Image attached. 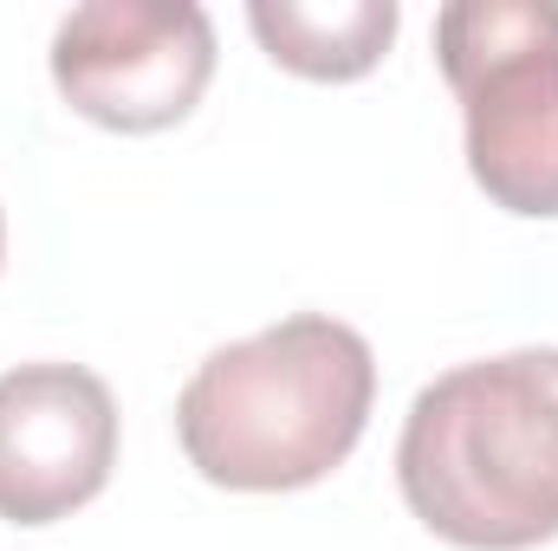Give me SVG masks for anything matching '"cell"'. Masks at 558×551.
<instances>
[{"mask_svg": "<svg viewBox=\"0 0 558 551\" xmlns=\"http://www.w3.org/2000/svg\"><path fill=\"white\" fill-rule=\"evenodd\" d=\"M403 500L461 551L558 539V351H507L435 377L397 441Z\"/></svg>", "mask_w": 558, "mask_h": 551, "instance_id": "cell-1", "label": "cell"}, {"mask_svg": "<svg viewBox=\"0 0 558 551\" xmlns=\"http://www.w3.org/2000/svg\"><path fill=\"white\" fill-rule=\"evenodd\" d=\"M371 403V344L325 311H299L241 344H221L189 377L175 434L202 480L228 493H292L344 467Z\"/></svg>", "mask_w": 558, "mask_h": 551, "instance_id": "cell-2", "label": "cell"}, {"mask_svg": "<svg viewBox=\"0 0 558 551\" xmlns=\"http://www.w3.org/2000/svg\"><path fill=\"white\" fill-rule=\"evenodd\" d=\"M435 59L487 201L558 221V0H454L435 13Z\"/></svg>", "mask_w": 558, "mask_h": 551, "instance_id": "cell-3", "label": "cell"}, {"mask_svg": "<svg viewBox=\"0 0 558 551\" xmlns=\"http://www.w3.org/2000/svg\"><path fill=\"white\" fill-rule=\"evenodd\" d=\"M215 78V26L195 0H92L52 33L59 98L105 131H169Z\"/></svg>", "mask_w": 558, "mask_h": 551, "instance_id": "cell-4", "label": "cell"}, {"mask_svg": "<svg viewBox=\"0 0 558 551\" xmlns=\"http://www.w3.org/2000/svg\"><path fill=\"white\" fill-rule=\"evenodd\" d=\"M118 403L85 364H20L0 377V519L52 526L105 493Z\"/></svg>", "mask_w": 558, "mask_h": 551, "instance_id": "cell-5", "label": "cell"}, {"mask_svg": "<svg viewBox=\"0 0 558 551\" xmlns=\"http://www.w3.org/2000/svg\"><path fill=\"white\" fill-rule=\"evenodd\" d=\"M247 26L274 65L318 85H344L390 52L397 0H254Z\"/></svg>", "mask_w": 558, "mask_h": 551, "instance_id": "cell-6", "label": "cell"}, {"mask_svg": "<svg viewBox=\"0 0 558 551\" xmlns=\"http://www.w3.org/2000/svg\"><path fill=\"white\" fill-rule=\"evenodd\" d=\"M0 260H7V215H0Z\"/></svg>", "mask_w": 558, "mask_h": 551, "instance_id": "cell-7", "label": "cell"}]
</instances>
